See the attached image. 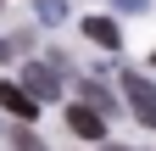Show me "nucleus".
I'll return each mask as SVG.
<instances>
[{"instance_id":"nucleus-1","label":"nucleus","mask_w":156,"mask_h":151,"mask_svg":"<svg viewBox=\"0 0 156 151\" xmlns=\"http://www.w3.org/2000/svg\"><path fill=\"white\" fill-rule=\"evenodd\" d=\"M123 90H128V106H134V118H140L145 129H156V84H151V79H140V73L128 67V84H123Z\"/></svg>"},{"instance_id":"nucleus-2","label":"nucleus","mask_w":156,"mask_h":151,"mask_svg":"<svg viewBox=\"0 0 156 151\" xmlns=\"http://www.w3.org/2000/svg\"><path fill=\"white\" fill-rule=\"evenodd\" d=\"M23 90H28L34 101H56V95H62V79L39 62V67H23Z\"/></svg>"},{"instance_id":"nucleus-3","label":"nucleus","mask_w":156,"mask_h":151,"mask_svg":"<svg viewBox=\"0 0 156 151\" xmlns=\"http://www.w3.org/2000/svg\"><path fill=\"white\" fill-rule=\"evenodd\" d=\"M67 123H73V134H84V140H101V134H106V118H101V112H95L89 101L67 106Z\"/></svg>"},{"instance_id":"nucleus-4","label":"nucleus","mask_w":156,"mask_h":151,"mask_svg":"<svg viewBox=\"0 0 156 151\" xmlns=\"http://www.w3.org/2000/svg\"><path fill=\"white\" fill-rule=\"evenodd\" d=\"M0 106H6L11 118H23V123H34V118H39V101L28 95L23 84H0Z\"/></svg>"},{"instance_id":"nucleus-5","label":"nucleus","mask_w":156,"mask_h":151,"mask_svg":"<svg viewBox=\"0 0 156 151\" xmlns=\"http://www.w3.org/2000/svg\"><path fill=\"white\" fill-rule=\"evenodd\" d=\"M84 34H89L101 50H117V45H123V34H117V23H112V17H84Z\"/></svg>"},{"instance_id":"nucleus-6","label":"nucleus","mask_w":156,"mask_h":151,"mask_svg":"<svg viewBox=\"0 0 156 151\" xmlns=\"http://www.w3.org/2000/svg\"><path fill=\"white\" fill-rule=\"evenodd\" d=\"M78 95H84V101H89L95 112H112V106H117V101H112V95H106V90L95 84V79H84V84H78Z\"/></svg>"},{"instance_id":"nucleus-7","label":"nucleus","mask_w":156,"mask_h":151,"mask_svg":"<svg viewBox=\"0 0 156 151\" xmlns=\"http://www.w3.org/2000/svg\"><path fill=\"white\" fill-rule=\"evenodd\" d=\"M34 17H39V23H62V17H67V0H34Z\"/></svg>"},{"instance_id":"nucleus-8","label":"nucleus","mask_w":156,"mask_h":151,"mask_svg":"<svg viewBox=\"0 0 156 151\" xmlns=\"http://www.w3.org/2000/svg\"><path fill=\"white\" fill-rule=\"evenodd\" d=\"M11 145H17V151H45V145H39V140L28 134V129H17V140H11Z\"/></svg>"},{"instance_id":"nucleus-9","label":"nucleus","mask_w":156,"mask_h":151,"mask_svg":"<svg viewBox=\"0 0 156 151\" xmlns=\"http://www.w3.org/2000/svg\"><path fill=\"white\" fill-rule=\"evenodd\" d=\"M112 6H117V11H145L151 0H112Z\"/></svg>"},{"instance_id":"nucleus-10","label":"nucleus","mask_w":156,"mask_h":151,"mask_svg":"<svg viewBox=\"0 0 156 151\" xmlns=\"http://www.w3.org/2000/svg\"><path fill=\"white\" fill-rule=\"evenodd\" d=\"M6 56H11V45H6V39H0V62H6Z\"/></svg>"},{"instance_id":"nucleus-11","label":"nucleus","mask_w":156,"mask_h":151,"mask_svg":"<svg viewBox=\"0 0 156 151\" xmlns=\"http://www.w3.org/2000/svg\"><path fill=\"white\" fill-rule=\"evenodd\" d=\"M117 151H123V145H117Z\"/></svg>"}]
</instances>
